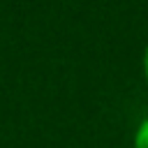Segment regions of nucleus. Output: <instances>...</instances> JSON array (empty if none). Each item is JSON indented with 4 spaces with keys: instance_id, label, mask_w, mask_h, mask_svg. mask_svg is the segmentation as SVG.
I'll return each mask as SVG.
<instances>
[{
    "instance_id": "nucleus-1",
    "label": "nucleus",
    "mask_w": 148,
    "mask_h": 148,
    "mask_svg": "<svg viewBox=\"0 0 148 148\" xmlns=\"http://www.w3.org/2000/svg\"><path fill=\"white\" fill-rule=\"evenodd\" d=\"M132 146L134 148H148V116L136 125L134 136H132Z\"/></svg>"
},
{
    "instance_id": "nucleus-2",
    "label": "nucleus",
    "mask_w": 148,
    "mask_h": 148,
    "mask_svg": "<svg viewBox=\"0 0 148 148\" xmlns=\"http://www.w3.org/2000/svg\"><path fill=\"white\" fill-rule=\"evenodd\" d=\"M141 72H143V79H146V83H148V44H146L143 56H141Z\"/></svg>"
}]
</instances>
